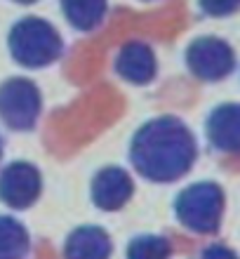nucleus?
Listing matches in <instances>:
<instances>
[{"instance_id": "nucleus-1", "label": "nucleus", "mask_w": 240, "mask_h": 259, "mask_svg": "<svg viewBox=\"0 0 240 259\" xmlns=\"http://www.w3.org/2000/svg\"><path fill=\"white\" fill-rule=\"evenodd\" d=\"M198 158L196 137L177 116L146 120L130 142V163L153 184H172L191 172Z\"/></svg>"}, {"instance_id": "nucleus-2", "label": "nucleus", "mask_w": 240, "mask_h": 259, "mask_svg": "<svg viewBox=\"0 0 240 259\" xmlns=\"http://www.w3.org/2000/svg\"><path fill=\"white\" fill-rule=\"evenodd\" d=\"M10 57L24 68H45L64 55V40L47 19L24 17L7 33Z\"/></svg>"}, {"instance_id": "nucleus-3", "label": "nucleus", "mask_w": 240, "mask_h": 259, "mask_svg": "<svg viewBox=\"0 0 240 259\" xmlns=\"http://www.w3.org/2000/svg\"><path fill=\"white\" fill-rule=\"evenodd\" d=\"M226 196L217 182H196L174 198V214L179 224L193 233H217L224 219Z\"/></svg>"}, {"instance_id": "nucleus-4", "label": "nucleus", "mask_w": 240, "mask_h": 259, "mask_svg": "<svg viewBox=\"0 0 240 259\" xmlns=\"http://www.w3.org/2000/svg\"><path fill=\"white\" fill-rule=\"evenodd\" d=\"M42 111V95L28 78L14 75L0 85V120L14 132L33 130Z\"/></svg>"}, {"instance_id": "nucleus-5", "label": "nucleus", "mask_w": 240, "mask_h": 259, "mask_svg": "<svg viewBox=\"0 0 240 259\" xmlns=\"http://www.w3.org/2000/svg\"><path fill=\"white\" fill-rule=\"evenodd\" d=\"M186 66L198 80L217 82L233 73L235 52L224 38L217 35H200L186 48Z\"/></svg>"}, {"instance_id": "nucleus-6", "label": "nucleus", "mask_w": 240, "mask_h": 259, "mask_svg": "<svg viewBox=\"0 0 240 259\" xmlns=\"http://www.w3.org/2000/svg\"><path fill=\"white\" fill-rule=\"evenodd\" d=\"M42 193V175L28 160H14L0 170V200L12 210H28Z\"/></svg>"}, {"instance_id": "nucleus-7", "label": "nucleus", "mask_w": 240, "mask_h": 259, "mask_svg": "<svg viewBox=\"0 0 240 259\" xmlns=\"http://www.w3.org/2000/svg\"><path fill=\"white\" fill-rule=\"evenodd\" d=\"M89 196H92V203L99 210L118 212L134 196V182H132L127 170L118 167V165H109V167H102L92 177Z\"/></svg>"}, {"instance_id": "nucleus-8", "label": "nucleus", "mask_w": 240, "mask_h": 259, "mask_svg": "<svg viewBox=\"0 0 240 259\" xmlns=\"http://www.w3.org/2000/svg\"><path fill=\"white\" fill-rule=\"evenodd\" d=\"M205 132L214 151L240 156V104H219L210 111Z\"/></svg>"}, {"instance_id": "nucleus-9", "label": "nucleus", "mask_w": 240, "mask_h": 259, "mask_svg": "<svg viewBox=\"0 0 240 259\" xmlns=\"http://www.w3.org/2000/svg\"><path fill=\"white\" fill-rule=\"evenodd\" d=\"M113 68L123 80L132 82V85H146L158 73V59H156L151 45L141 40H130L116 55Z\"/></svg>"}, {"instance_id": "nucleus-10", "label": "nucleus", "mask_w": 240, "mask_h": 259, "mask_svg": "<svg viewBox=\"0 0 240 259\" xmlns=\"http://www.w3.org/2000/svg\"><path fill=\"white\" fill-rule=\"evenodd\" d=\"M113 252V243L106 229L97 224L78 226L66 236L64 259H109Z\"/></svg>"}, {"instance_id": "nucleus-11", "label": "nucleus", "mask_w": 240, "mask_h": 259, "mask_svg": "<svg viewBox=\"0 0 240 259\" xmlns=\"http://www.w3.org/2000/svg\"><path fill=\"white\" fill-rule=\"evenodd\" d=\"M62 12L76 31L89 33L104 21L109 0H62Z\"/></svg>"}, {"instance_id": "nucleus-12", "label": "nucleus", "mask_w": 240, "mask_h": 259, "mask_svg": "<svg viewBox=\"0 0 240 259\" xmlns=\"http://www.w3.org/2000/svg\"><path fill=\"white\" fill-rule=\"evenodd\" d=\"M31 252V236L19 219L0 214V259H26Z\"/></svg>"}, {"instance_id": "nucleus-13", "label": "nucleus", "mask_w": 240, "mask_h": 259, "mask_svg": "<svg viewBox=\"0 0 240 259\" xmlns=\"http://www.w3.org/2000/svg\"><path fill=\"white\" fill-rule=\"evenodd\" d=\"M172 245L170 240L158 233H144L134 236L127 245V259H170Z\"/></svg>"}, {"instance_id": "nucleus-14", "label": "nucleus", "mask_w": 240, "mask_h": 259, "mask_svg": "<svg viewBox=\"0 0 240 259\" xmlns=\"http://www.w3.org/2000/svg\"><path fill=\"white\" fill-rule=\"evenodd\" d=\"M207 17H231L240 10V0H198Z\"/></svg>"}, {"instance_id": "nucleus-15", "label": "nucleus", "mask_w": 240, "mask_h": 259, "mask_svg": "<svg viewBox=\"0 0 240 259\" xmlns=\"http://www.w3.org/2000/svg\"><path fill=\"white\" fill-rule=\"evenodd\" d=\"M200 259H240L235 254V250H231L228 245H221V243H214V245L205 247Z\"/></svg>"}, {"instance_id": "nucleus-16", "label": "nucleus", "mask_w": 240, "mask_h": 259, "mask_svg": "<svg viewBox=\"0 0 240 259\" xmlns=\"http://www.w3.org/2000/svg\"><path fill=\"white\" fill-rule=\"evenodd\" d=\"M14 3H19V5H33V3H38V0H14Z\"/></svg>"}, {"instance_id": "nucleus-17", "label": "nucleus", "mask_w": 240, "mask_h": 259, "mask_svg": "<svg viewBox=\"0 0 240 259\" xmlns=\"http://www.w3.org/2000/svg\"><path fill=\"white\" fill-rule=\"evenodd\" d=\"M0 158H3V135H0Z\"/></svg>"}]
</instances>
